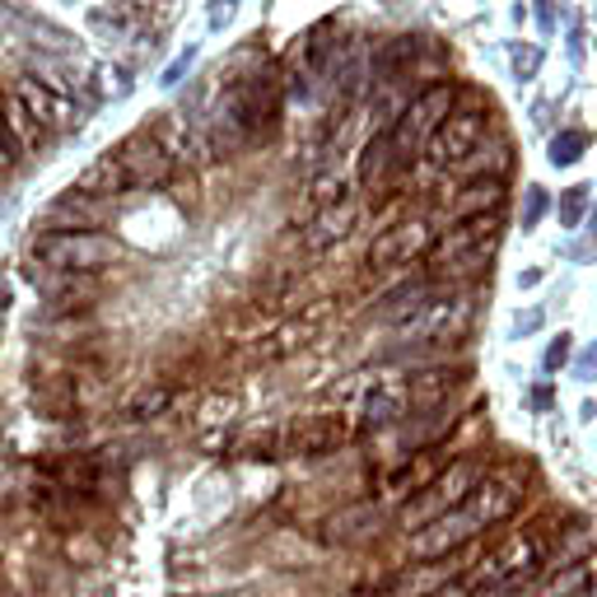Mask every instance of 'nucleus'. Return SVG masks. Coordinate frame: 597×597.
<instances>
[{
	"mask_svg": "<svg viewBox=\"0 0 597 597\" xmlns=\"http://www.w3.org/2000/svg\"><path fill=\"white\" fill-rule=\"evenodd\" d=\"M453 103H458V90H453V84H425V90H420V94L407 103V108L397 113V121H393L388 131H383V136H388V150H393L397 168L425 150L430 131L453 113Z\"/></svg>",
	"mask_w": 597,
	"mask_h": 597,
	"instance_id": "nucleus-1",
	"label": "nucleus"
},
{
	"mask_svg": "<svg viewBox=\"0 0 597 597\" xmlns=\"http://www.w3.org/2000/svg\"><path fill=\"white\" fill-rule=\"evenodd\" d=\"M485 127H490V103H481V98L453 103V113L438 121L425 140V160L434 168H458L463 160H471V154L481 150Z\"/></svg>",
	"mask_w": 597,
	"mask_h": 597,
	"instance_id": "nucleus-2",
	"label": "nucleus"
},
{
	"mask_svg": "<svg viewBox=\"0 0 597 597\" xmlns=\"http://www.w3.org/2000/svg\"><path fill=\"white\" fill-rule=\"evenodd\" d=\"M477 481H481L477 458H453L430 485H420L415 495L401 504V523H407V532L425 528V523H434L438 514H448V508H458L471 490H477Z\"/></svg>",
	"mask_w": 597,
	"mask_h": 597,
	"instance_id": "nucleus-3",
	"label": "nucleus"
},
{
	"mask_svg": "<svg viewBox=\"0 0 597 597\" xmlns=\"http://www.w3.org/2000/svg\"><path fill=\"white\" fill-rule=\"evenodd\" d=\"M113 257L117 248L94 230H47L28 248V261H43V267L57 271H84V276H98Z\"/></svg>",
	"mask_w": 597,
	"mask_h": 597,
	"instance_id": "nucleus-4",
	"label": "nucleus"
},
{
	"mask_svg": "<svg viewBox=\"0 0 597 597\" xmlns=\"http://www.w3.org/2000/svg\"><path fill=\"white\" fill-rule=\"evenodd\" d=\"M541 560H547L541 537H537V532H523V537H514V541H504L500 551H490L485 565L477 570V578H481V588H485L490 597H500V593H514V588L528 584V578L541 570Z\"/></svg>",
	"mask_w": 597,
	"mask_h": 597,
	"instance_id": "nucleus-5",
	"label": "nucleus"
},
{
	"mask_svg": "<svg viewBox=\"0 0 597 597\" xmlns=\"http://www.w3.org/2000/svg\"><path fill=\"white\" fill-rule=\"evenodd\" d=\"M24 276H28V285L47 298L43 318H75L98 294V276H84V271H57V267H43V261H28Z\"/></svg>",
	"mask_w": 597,
	"mask_h": 597,
	"instance_id": "nucleus-6",
	"label": "nucleus"
},
{
	"mask_svg": "<svg viewBox=\"0 0 597 597\" xmlns=\"http://www.w3.org/2000/svg\"><path fill=\"white\" fill-rule=\"evenodd\" d=\"M477 532H485V523H481L477 514H471L467 504H458V508H448V514H438L434 523H425V528H415L411 551H415V560L458 555Z\"/></svg>",
	"mask_w": 597,
	"mask_h": 597,
	"instance_id": "nucleus-7",
	"label": "nucleus"
},
{
	"mask_svg": "<svg viewBox=\"0 0 597 597\" xmlns=\"http://www.w3.org/2000/svg\"><path fill=\"white\" fill-rule=\"evenodd\" d=\"M113 160L121 164V173H127V187H164L173 178V168H178V160H173L150 131L121 140L113 150Z\"/></svg>",
	"mask_w": 597,
	"mask_h": 597,
	"instance_id": "nucleus-8",
	"label": "nucleus"
},
{
	"mask_svg": "<svg viewBox=\"0 0 597 597\" xmlns=\"http://www.w3.org/2000/svg\"><path fill=\"white\" fill-rule=\"evenodd\" d=\"M467 323H471V298L467 294H438V298L430 294L401 327L415 331V341H453L467 331Z\"/></svg>",
	"mask_w": 597,
	"mask_h": 597,
	"instance_id": "nucleus-9",
	"label": "nucleus"
},
{
	"mask_svg": "<svg viewBox=\"0 0 597 597\" xmlns=\"http://www.w3.org/2000/svg\"><path fill=\"white\" fill-rule=\"evenodd\" d=\"M434 248V224L430 220H401L388 224L374 243H368V261L374 267H401V261H415Z\"/></svg>",
	"mask_w": 597,
	"mask_h": 597,
	"instance_id": "nucleus-10",
	"label": "nucleus"
},
{
	"mask_svg": "<svg viewBox=\"0 0 597 597\" xmlns=\"http://www.w3.org/2000/svg\"><path fill=\"white\" fill-rule=\"evenodd\" d=\"M350 444V425L341 415H304L280 434V448L298 453V458H323V453H337Z\"/></svg>",
	"mask_w": 597,
	"mask_h": 597,
	"instance_id": "nucleus-11",
	"label": "nucleus"
},
{
	"mask_svg": "<svg viewBox=\"0 0 597 597\" xmlns=\"http://www.w3.org/2000/svg\"><path fill=\"white\" fill-rule=\"evenodd\" d=\"M14 98H20L24 108H28L33 117H38L51 136H57V131H70V127H80V108L57 90V84H43V80L24 75V80H14Z\"/></svg>",
	"mask_w": 597,
	"mask_h": 597,
	"instance_id": "nucleus-12",
	"label": "nucleus"
},
{
	"mask_svg": "<svg viewBox=\"0 0 597 597\" xmlns=\"http://www.w3.org/2000/svg\"><path fill=\"white\" fill-rule=\"evenodd\" d=\"M463 504L485 523V528H490V523L514 518L518 504H523V477H518V471H500V477H485V481H477V490H471Z\"/></svg>",
	"mask_w": 597,
	"mask_h": 597,
	"instance_id": "nucleus-13",
	"label": "nucleus"
},
{
	"mask_svg": "<svg viewBox=\"0 0 597 597\" xmlns=\"http://www.w3.org/2000/svg\"><path fill=\"white\" fill-rule=\"evenodd\" d=\"M458 574H463V560L458 565H444V560H411V565L397 570L374 597H434V593H444Z\"/></svg>",
	"mask_w": 597,
	"mask_h": 597,
	"instance_id": "nucleus-14",
	"label": "nucleus"
},
{
	"mask_svg": "<svg viewBox=\"0 0 597 597\" xmlns=\"http://www.w3.org/2000/svg\"><path fill=\"white\" fill-rule=\"evenodd\" d=\"M108 197H94V191H80V187H66L57 201L47 206V224L51 230H98L108 220Z\"/></svg>",
	"mask_w": 597,
	"mask_h": 597,
	"instance_id": "nucleus-15",
	"label": "nucleus"
},
{
	"mask_svg": "<svg viewBox=\"0 0 597 597\" xmlns=\"http://www.w3.org/2000/svg\"><path fill=\"white\" fill-rule=\"evenodd\" d=\"M407 415H411L407 383H378V388L364 397V407H360V430L364 434H378V430L401 425Z\"/></svg>",
	"mask_w": 597,
	"mask_h": 597,
	"instance_id": "nucleus-16",
	"label": "nucleus"
},
{
	"mask_svg": "<svg viewBox=\"0 0 597 597\" xmlns=\"http://www.w3.org/2000/svg\"><path fill=\"white\" fill-rule=\"evenodd\" d=\"M0 127H5V136L14 140V150L20 154H43V145L51 140V131L24 108L20 98H14V90L0 94Z\"/></svg>",
	"mask_w": 597,
	"mask_h": 597,
	"instance_id": "nucleus-17",
	"label": "nucleus"
},
{
	"mask_svg": "<svg viewBox=\"0 0 597 597\" xmlns=\"http://www.w3.org/2000/svg\"><path fill=\"white\" fill-rule=\"evenodd\" d=\"M374 532H378V504H350L327 518L323 541L327 547H360V541H368Z\"/></svg>",
	"mask_w": 597,
	"mask_h": 597,
	"instance_id": "nucleus-18",
	"label": "nucleus"
},
{
	"mask_svg": "<svg viewBox=\"0 0 597 597\" xmlns=\"http://www.w3.org/2000/svg\"><path fill=\"white\" fill-rule=\"evenodd\" d=\"M355 220H360V206H350V201L323 206L318 215H313V224L304 230V248H308V253L331 248V243H341L350 230H355Z\"/></svg>",
	"mask_w": 597,
	"mask_h": 597,
	"instance_id": "nucleus-19",
	"label": "nucleus"
},
{
	"mask_svg": "<svg viewBox=\"0 0 597 597\" xmlns=\"http://www.w3.org/2000/svg\"><path fill=\"white\" fill-rule=\"evenodd\" d=\"M90 24L103 33V38L131 43V38H140V33H145V10H140L136 0H108V5L90 10Z\"/></svg>",
	"mask_w": 597,
	"mask_h": 597,
	"instance_id": "nucleus-20",
	"label": "nucleus"
},
{
	"mask_svg": "<svg viewBox=\"0 0 597 597\" xmlns=\"http://www.w3.org/2000/svg\"><path fill=\"white\" fill-rule=\"evenodd\" d=\"M463 383V368H448V364H434V368H415V374L407 378V397H411V407L420 411H430L438 407L453 388Z\"/></svg>",
	"mask_w": 597,
	"mask_h": 597,
	"instance_id": "nucleus-21",
	"label": "nucleus"
},
{
	"mask_svg": "<svg viewBox=\"0 0 597 597\" xmlns=\"http://www.w3.org/2000/svg\"><path fill=\"white\" fill-rule=\"evenodd\" d=\"M415 57H420V38H388L383 47H374V57H368V80L393 84L415 66Z\"/></svg>",
	"mask_w": 597,
	"mask_h": 597,
	"instance_id": "nucleus-22",
	"label": "nucleus"
},
{
	"mask_svg": "<svg viewBox=\"0 0 597 597\" xmlns=\"http://www.w3.org/2000/svg\"><path fill=\"white\" fill-rule=\"evenodd\" d=\"M337 47H341V38H337V24H313L308 33H304V43H298V70H308V75H327V66H331V57H337Z\"/></svg>",
	"mask_w": 597,
	"mask_h": 597,
	"instance_id": "nucleus-23",
	"label": "nucleus"
},
{
	"mask_svg": "<svg viewBox=\"0 0 597 597\" xmlns=\"http://www.w3.org/2000/svg\"><path fill=\"white\" fill-rule=\"evenodd\" d=\"M500 201H504V178H500V173H485V178L467 183L458 197H453V210H458L463 220H471V215H495Z\"/></svg>",
	"mask_w": 597,
	"mask_h": 597,
	"instance_id": "nucleus-24",
	"label": "nucleus"
},
{
	"mask_svg": "<svg viewBox=\"0 0 597 597\" xmlns=\"http://www.w3.org/2000/svg\"><path fill=\"white\" fill-rule=\"evenodd\" d=\"M444 467H448V458H444L438 448H420L411 463H401V467L393 471L388 485H393V490H411V495H415V490H420V485H430Z\"/></svg>",
	"mask_w": 597,
	"mask_h": 597,
	"instance_id": "nucleus-25",
	"label": "nucleus"
},
{
	"mask_svg": "<svg viewBox=\"0 0 597 597\" xmlns=\"http://www.w3.org/2000/svg\"><path fill=\"white\" fill-rule=\"evenodd\" d=\"M70 187H80V191H94V197H121V191H131L127 187V173H121V164L113 160V154H103V160H94L90 168H84L80 173V178L75 183H70Z\"/></svg>",
	"mask_w": 597,
	"mask_h": 597,
	"instance_id": "nucleus-26",
	"label": "nucleus"
},
{
	"mask_svg": "<svg viewBox=\"0 0 597 597\" xmlns=\"http://www.w3.org/2000/svg\"><path fill=\"white\" fill-rule=\"evenodd\" d=\"M593 560H578V565H570V570H560L555 578H547V584H541L532 597H578L588 588V578H593Z\"/></svg>",
	"mask_w": 597,
	"mask_h": 597,
	"instance_id": "nucleus-27",
	"label": "nucleus"
},
{
	"mask_svg": "<svg viewBox=\"0 0 597 597\" xmlns=\"http://www.w3.org/2000/svg\"><path fill=\"white\" fill-rule=\"evenodd\" d=\"M584 150H588V131H560V136L551 140L547 160H551L555 168H570V164L584 160Z\"/></svg>",
	"mask_w": 597,
	"mask_h": 597,
	"instance_id": "nucleus-28",
	"label": "nucleus"
},
{
	"mask_svg": "<svg viewBox=\"0 0 597 597\" xmlns=\"http://www.w3.org/2000/svg\"><path fill=\"white\" fill-rule=\"evenodd\" d=\"M173 401V388H150V393H140L131 401V415L136 420H150V415H164V407Z\"/></svg>",
	"mask_w": 597,
	"mask_h": 597,
	"instance_id": "nucleus-29",
	"label": "nucleus"
},
{
	"mask_svg": "<svg viewBox=\"0 0 597 597\" xmlns=\"http://www.w3.org/2000/svg\"><path fill=\"white\" fill-rule=\"evenodd\" d=\"M584 210H588V187H570L565 197H560V224L574 230V224L584 220Z\"/></svg>",
	"mask_w": 597,
	"mask_h": 597,
	"instance_id": "nucleus-30",
	"label": "nucleus"
},
{
	"mask_svg": "<svg viewBox=\"0 0 597 597\" xmlns=\"http://www.w3.org/2000/svg\"><path fill=\"white\" fill-rule=\"evenodd\" d=\"M308 201L318 206V210H323V206H337V201H346V187H341V178H337V173H323V178L313 183Z\"/></svg>",
	"mask_w": 597,
	"mask_h": 597,
	"instance_id": "nucleus-31",
	"label": "nucleus"
},
{
	"mask_svg": "<svg viewBox=\"0 0 597 597\" xmlns=\"http://www.w3.org/2000/svg\"><path fill=\"white\" fill-rule=\"evenodd\" d=\"M508 61H514V75L518 80H532L541 70V47H514L508 51Z\"/></svg>",
	"mask_w": 597,
	"mask_h": 597,
	"instance_id": "nucleus-32",
	"label": "nucleus"
},
{
	"mask_svg": "<svg viewBox=\"0 0 597 597\" xmlns=\"http://www.w3.org/2000/svg\"><path fill=\"white\" fill-rule=\"evenodd\" d=\"M541 215H547V191L532 183V187H528V201H523V230H537Z\"/></svg>",
	"mask_w": 597,
	"mask_h": 597,
	"instance_id": "nucleus-33",
	"label": "nucleus"
},
{
	"mask_svg": "<svg viewBox=\"0 0 597 597\" xmlns=\"http://www.w3.org/2000/svg\"><path fill=\"white\" fill-rule=\"evenodd\" d=\"M570 360V331H560V337L547 346V355H541V368H547V374H555L560 364Z\"/></svg>",
	"mask_w": 597,
	"mask_h": 597,
	"instance_id": "nucleus-34",
	"label": "nucleus"
},
{
	"mask_svg": "<svg viewBox=\"0 0 597 597\" xmlns=\"http://www.w3.org/2000/svg\"><path fill=\"white\" fill-rule=\"evenodd\" d=\"M537 327H541V308L518 313V318H514V337H528V331H537Z\"/></svg>",
	"mask_w": 597,
	"mask_h": 597,
	"instance_id": "nucleus-35",
	"label": "nucleus"
},
{
	"mask_svg": "<svg viewBox=\"0 0 597 597\" xmlns=\"http://www.w3.org/2000/svg\"><path fill=\"white\" fill-rule=\"evenodd\" d=\"M578 378H584V383L597 378V350H584V355H578Z\"/></svg>",
	"mask_w": 597,
	"mask_h": 597,
	"instance_id": "nucleus-36",
	"label": "nucleus"
},
{
	"mask_svg": "<svg viewBox=\"0 0 597 597\" xmlns=\"http://www.w3.org/2000/svg\"><path fill=\"white\" fill-rule=\"evenodd\" d=\"M187 66H191V51H187V57H178V61H173V66H168V75H164V84H178V80L187 75Z\"/></svg>",
	"mask_w": 597,
	"mask_h": 597,
	"instance_id": "nucleus-37",
	"label": "nucleus"
},
{
	"mask_svg": "<svg viewBox=\"0 0 597 597\" xmlns=\"http://www.w3.org/2000/svg\"><path fill=\"white\" fill-rule=\"evenodd\" d=\"M593 234H597V215H593Z\"/></svg>",
	"mask_w": 597,
	"mask_h": 597,
	"instance_id": "nucleus-38",
	"label": "nucleus"
},
{
	"mask_svg": "<svg viewBox=\"0 0 597 597\" xmlns=\"http://www.w3.org/2000/svg\"><path fill=\"white\" fill-rule=\"evenodd\" d=\"M220 5H234V0H220Z\"/></svg>",
	"mask_w": 597,
	"mask_h": 597,
	"instance_id": "nucleus-39",
	"label": "nucleus"
}]
</instances>
